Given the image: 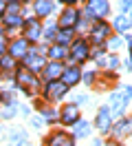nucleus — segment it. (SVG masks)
I'll list each match as a JSON object with an SVG mask.
<instances>
[{
	"label": "nucleus",
	"mask_w": 132,
	"mask_h": 146,
	"mask_svg": "<svg viewBox=\"0 0 132 146\" xmlns=\"http://www.w3.org/2000/svg\"><path fill=\"white\" fill-rule=\"evenodd\" d=\"M88 58V46H86V42L84 40H79V42H75L73 44V60H86Z\"/></svg>",
	"instance_id": "nucleus-12"
},
{
	"label": "nucleus",
	"mask_w": 132,
	"mask_h": 146,
	"mask_svg": "<svg viewBox=\"0 0 132 146\" xmlns=\"http://www.w3.org/2000/svg\"><path fill=\"white\" fill-rule=\"evenodd\" d=\"M108 46H112V49H119V46H121V40H119V38H112V40L108 42Z\"/></svg>",
	"instance_id": "nucleus-26"
},
{
	"label": "nucleus",
	"mask_w": 132,
	"mask_h": 146,
	"mask_svg": "<svg viewBox=\"0 0 132 146\" xmlns=\"http://www.w3.org/2000/svg\"><path fill=\"white\" fill-rule=\"evenodd\" d=\"M99 64L106 66V69H117L119 60H117V55H108V58H99Z\"/></svg>",
	"instance_id": "nucleus-21"
},
{
	"label": "nucleus",
	"mask_w": 132,
	"mask_h": 146,
	"mask_svg": "<svg viewBox=\"0 0 132 146\" xmlns=\"http://www.w3.org/2000/svg\"><path fill=\"white\" fill-rule=\"evenodd\" d=\"M13 115H16V109H13V106H9V109L2 111V117H13Z\"/></svg>",
	"instance_id": "nucleus-24"
},
{
	"label": "nucleus",
	"mask_w": 132,
	"mask_h": 146,
	"mask_svg": "<svg viewBox=\"0 0 132 146\" xmlns=\"http://www.w3.org/2000/svg\"><path fill=\"white\" fill-rule=\"evenodd\" d=\"M62 71H64V69H62L60 62H51L49 66H46V78H49L51 82H55V80L62 75Z\"/></svg>",
	"instance_id": "nucleus-15"
},
{
	"label": "nucleus",
	"mask_w": 132,
	"mask_h": 146,
	"mask_svg": "<svg viewBox=\"0 0 132 146\" xmlns=\"http://www.w3.org/2000/svg\"><path fill=\"white\" fill-rule=\"evenodd\" d=\"M64 93H66V86L62 82H57V80H55V82H49V86L44 89V95H46L49 100H60Z\"/></svg>",
	"instance_id": "nucleus-3"
},
{
	"label": "nucleus",
	"mask_w": 132,
	"mask_h": 146,
	"mask_svg": "<svg viewBox=\"0 0 132 146\" xmlns=\"http://www.w3.org/2000/svg\"><path fill=\"white\" fill-rule=\"evenodd\" d=\"M49 55L57 62V60H62V58H66V46H60V44L51 46V49H49Z\"/></svg>",
	"instance_id": "nucleus-19"
},
{
	"label": "nucleus",
	"mask_w": 132,
	"mask_h": 146,
	"mask_svg": "<svg viewBox=\"0 0 132 146\" xmlns=\"http://www.w3.org/2000/svg\"><path fill=\"white\" fill-rule=\"evenodd\" d=\"M88 133H90V126H88V122H84V119L75 122V135H77V137H86Z\"/></svg>",
	"instance_id": "nucleus-20"
},
{
	"label": "nucleus",
	"mask_w": 132,
	"mask_h": 146,
	"mask_svg": "<svg viewBox=\"0 0 132 146\" xmlns=\"http://www.w3.org/2000/svg\"><path fill=\"white\" fill-rule=\"evenodd\" d=\"M5 25H7V27H18V25H20V16L5 13Z\"/></svg>",
	"instance_id": "nucleus-23"
},
{
	"label": "nucleus",
	"mask_w": 132,
	"mask_h": 146,
	"mask_svg": "<svg viewBox=\"0 0 132 146\" xmlns=\"http://www.w3.org/2000/svg\"><path fill=\"white\" fill-rule=\"evenodd\" d=\"M2 66H5V69H13V60H11V58H2Z\"/></svg>",
	"instance_id": "nucleus-25"
},
{
	"label": "nucleus",
	"mask_w": 132,
	"mask_h": 146,
	"mask_svg": "<svg viewBox=\"0 0 132 146\" xmlns=\"http://www.w3.org/2000/svg\"><path fill=\"white\" fill-rule=\"evenodd\" d=\"M108 33H110V27L106 22H97V27L93 29V40L95 42H104L106 38H108Z\"/></svg>",
	"instance_id": "nucleus-11"
},
{
	"label": "nucleus",
	"mask_w": 132,
	"mask_h": 146,
	"mask_svg": "<svg viewBox=\"0 0 132 146\" xmlns=\"http://www.w3.org/2000/svg\"><path fill=\"white\" fill-rule=\"evenodd\" d=\"M5 9H7V5H5V2H0V13H2Z\"/></svg>",
	"instance_id": "nucleus-29"
},
{
	"label": "nucleus",
	"mask_w": 132,
	"mask_h": 146,
	"mask_svg": "<svg viewBox=\"0 0 132 146\" xmlns=\"http://www.w3.org/2000/svg\"><path fill=\"white\" fill-rule=\"evenodd\" d=\"M60 78H62L60 82L64 84V86H70V84L79 82V69H64Z\"/></svg>",
	"instance_id": "nucleus-9"
},
{
	"label": "nucleus",
	"mask_w": 132,
	"mask_h": 146,
	"mask_svg": "<svg viewBox=\"0 0 132 146\" xmlns=\"http://www.w3.org/2000/svg\"><path fill=\"white\" fill-rule=\"evenodd\" d=\"M44 33H46L44 38H53V33H55V27H53V25H51V27H46V31H44Z\"/></svg>",
	"instance_id": "nucleus-27"
},
{
	"label": "nucleus",
	"mask_w": 132,
	"mask_h": 146,
	"mask_svg": "<svg viewBox=\"0 0 132 146\" xmlns=\"http://www.w3.org/2000/svg\"><path fill=\"white\" fill-rule=\"evenodd\" d=\"M97 128L99 131H108L110 128V109H99V113H97Z\"/></svg>",
	"instance_id": "nucleus-10"
},
{
	"label": "nucleus",
	"mask_w": 132,
	"mask_h": 146,
	"mask_svg": "<svg viewBox=\"0 0 132 146\" xmlns=\"http://www.w3.org/2000/svg\"><path fill=\"white\" fill-rule=\"evenodd\" d=\"M62 122H64V124H75V122H79V109L75 104H66V106L62 109Z\"/></svg>",
	"instance_id": "nucleus-5"
},
{
	"label": "nucleus",
	"mask_w": 132,
	"mask_h": 146,
	"mask_svg": "<svg viewBox=\"0 0 132 146\" xmlns=\"http://www.w3.org/2000/svg\"><path fill=\"white\" fill-rule=\"evenodd\" d=\"M53 11V5L49 0H40V2H35V13H37V18H42V16H49Z\"/></svg>",
	"instance_id": "nucleus-16"
},
{
	"label": "nucleus",
	"mask_w": 132,
	"mask_h": 146,
	"mask_svg": "<svg viewBox=\"0 0 132 146\" xmlns=\"http://www.w3.org/2000/svg\"><path fill=\"white\" fill-rule=\"evenodd\" d=\"M86 11H88L90 18H101V16L108 13V2H104V0H93V2L88 5Z\"/></svg>",
	"instance_id": "nucleus-4"
},
{
	"label": "nucleus",
	"mask_w": 132,
	"mask_h": 146,
	"mask_svg": "<svg viewBox=\"0 0 132 146\" xmlns=\"http://www.w3.org/2000/svg\"><path fill=\"white\" fill-rule=\"evenodd\" d=\"M110 102H112V111H114V115H121L123 109L130 104V102L125 100V95H119V93H112V95H110Z\"/></svg>",
	"instance_id": "nucleus-8"
},
{
	"label": "nucleus",
	"mask_w": 132,
	"mask_h": 146,
	"mask_svg": "<svg viewBox=\"0 0 132 146\" xmlns=\"http://www.w3.org/2000/svg\"><path fill=\"white\" fill-rule=\"evenodd\" d=\"M75 20H77V11L70 7V9H66L64 13H62V20H60V22H62V27H64V29H73Z\"/></svg>",
	"instance_id": "nucleus-14"
},
{
	"label": "nucleus",
	"mask_w": 132,
	"mask_h": 146,
	"mask_svg": "<svg viewBox=\"0 0 132 146\" xmlns=\"http://www.w3.org/2000/svg\"><path fill=\"white\" fill-rule=\"evenodd\" d=\"M70 38H73V29H62L60 33H57V40H60V46H64L66 42H70Z\"/></svg>",
	"instance_id": "nucleus-22"
},
{
	"label": "nucleus",
	"mask_w": 132,
	"mask_h": 146,
	"mask_svg": "<svg viewBox=\"0 0 132 146\" xmlns=\"http://www.w3.org/2000/svg\"><path fill=\"white\" fill-rule=\"evenodd\" d=\"M130 128H132L130 122H128V119H121V122L117 124V128H114V135L117 137H125L128 133H130Z\"/></svg>",
	"instance_id": "nucleus-17"
},
{
	"label": "nucleus",
	"mask_w": 132,
	"mask_h": 146,
	"mask_svg": "<svg viewBox=\"0 0 132 146\" xmlns=\"http://www.w3.org/2000/svg\"><path fill=\"white\" fill-rule=\"evenodd\" d=\"M0 53H5V38H2V31H0Z\"/></svg>",
	"instance_id": "nucleus-28"
},
{
	"label": "nucleus",
	"mask_w": 132,
	"mask_h": 146,
	"mask_svg": "<svg viewBox=\"0 0 132 146\" xmlns=\"http://www.w3.org/2000/svg\"><path fill=\"white\" fill-rule=\"evenodd\" d=\"M18 84H20V89L22 91H35L37 89V80H35V75L31 71H26V69H20L16 75Z\"/></svg>",
	"instance_id": "nucleus-1"
},
{
	"label": "nucleus",
	"mask_w": 132,
	"mask_h": 146,
	"mask_svg": "<svg viewBox=\"0 0 132 146\" xmlns=\"http://www.w3.org/2000/svg\"><path fill=\"white\" fill-rule=\"evenodd\" d=\"M40 36H42L40 20H37V18L26 20V25H24V38H22V40H26V42H35V40H40Z\"/></svg>",
	"instance_id": "nucleus-2"
},
{
	"label": "nucleus",
	"mask_w": 132,
	"mask_h": 146,
	"mask_svg": "<svg viewBox=\"0 0 132 146\" xmlns=\"http://www.w3.org/2000/svg\"><path fill=\"white\" fill-rule=\"evenodd\" d=\"M114 27L119 29V31H128V29L132 27V20H130V16H125V13H123V16H119V18L114 20Z\"/></svg>",
	"instance_id": "nucleus-18"
},
{
	"label": "nucleus",
	"mask_w": 132,
	"mask_h": 146,
	"mask_svg": "<svg viewBox=\"0 0 132 146\" xmlns=\"http://www.w3.org/2000/svg\"><path fill=\"white\" fill-rule=\"evenodd\" d=\"M49 146H73V137L64 135V133H55L49 139Z\"/></svg>",
	"instance_id": "nucleus-13"
},
{
	"label": "nucleus",
	"mask_w": 132,
	"mask_h": 146,
	"mask_svg": "<svg viewBox=\"0 0 132 146\" xmlns=\"http://www.w3.org/2000/svg\"><path fill=\"white\" fill-rule=\"evenodd\" d=\"M9 53L13 55V58H24V55L29 53V42H26V40H16V42H11Z\"/></svg>",
	"instance_id": "nucleus-6"
},
{
	"label": "nucleus",
	"mask_w": 132,
	"mask_h": 146,
	"mask_svg": "<svg viewBox=\"0 0 132 146\" xmlns=\"http://www.w3.org/2000/svg\"><path fill=\"white\" fill-rule=\"evenodd\" d=\"M24 62H26V71H40L44 66V58H40V55H35V53H29L24 55Z\"/></svg>",
	"instance_id": "nucleus-7"
}]
</instances>
